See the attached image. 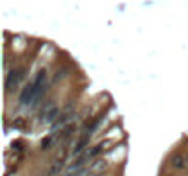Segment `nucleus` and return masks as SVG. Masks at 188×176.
Here are the masks:
<instances>
[{
    "label": "nucleus",
    "mask_w": 188,
    "mask_h": 176,
    "mask_svg": "<svg viewBox=\"0 0 188 176\" xmlns=\"http://www.w3.org/2000/svg\"><path fill=\"white\" fill-rule=\"evenodd\" d=\"M22 75H24V74H22V70H17V72L13 70V72L7 75V79H6V88H7V92H11V90H13V86H17V84H19V81H21Z\"/></svg>",
    "instance_id": "obj_1"
}]
</instances>
